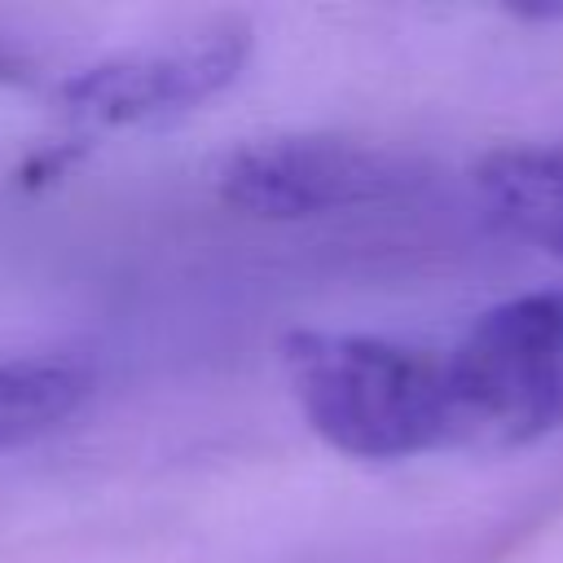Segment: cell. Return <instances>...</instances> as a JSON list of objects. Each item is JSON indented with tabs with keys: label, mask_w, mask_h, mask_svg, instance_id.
<instances>
[{
	"label": "cell",
	"mask_w": 563,
	"mask_h": 563,
	"mask_svg": "<svg viewBox=\"0 0 563 563\" xmlns=\"http://www.w3.org/2000/svg\"><path fill=\"white\" fill-rule=\"evenodd\" d=\"M31 84H35L31 62L0 44V88H31Z\"/></svg>",
	"instance_id": "52a82bcc"
},
{
	"label": "cell",
	"mask_w": 563,
	"mask_h": 563,
	"mask_svg": "<svg viewBox=\"0 0 563 563\" xmlns=\"http://www.w3.org/2000/svg\"><path fill=\"white\" fill-rule=\"evenodd\" d=\"M453 449H523L563 427V286L484 308L444 347Z\"/></svg>",
	"instance_id": "7a4b0ae2"
},
{
	"label": "cell",
	"mask_w": 563,
	"mask_h": 563,
	"mask_svg": "<svg viewBox=\"0 0 563 563\" xmlns=\"http://www.w3.org/2000/svg\"><path fill=\"white\" fill-rule=\"evenodd\" d=\"M475 194L506 233L563 260V145H501L484 154Z\"/></svg>",
	"instance_id": "5b68a950"
},
{
	"label": "cell",
	"mask_w": 563,
	"mask_h": 563,
	"mask_svg": "<svg viewBox=\"0 0 563 563\" xmlns=\"http://www.w3.org/2000/svg\"><path fill=\"white\" fill-rule=\"evenodd\" d=\"M97 369L70 352H26L0 361V453H13L84 409Z\"/></svg>",
	"instance_id": "8992f818"
},
{
	"label": "cell",
	"mask_w": 563,
	"mask_h": 563,
	"mask_svg": "<svg viewBox=\"0 0 563 563\" xmlns=\"http://www.w3.org/2000/svg\"><path fill=\"white\" fill-rule=\"evenodd\" d=\"M308 427L361 462L453 449L444 352L347 330H290L282 343Z\"/></svg>",
	"instance_id": "6da1fadb"
},
{
	"label": "cell",
	"mask_w": 563,
	"mask_h": 563,
	"mask_svg": "<svg viewBox=\"0 0 563 563\" xmlns=\"http://www.w3.org/2000/svg\"><path fill=\"white\" fill-rule=\"evenodd\" d=\"M251 57L242 22H207L163 44L110 53L75 70L57 88V106L88 128H145L167 123L207 97L224 92Z\"/></svg>",
	"instance_id": "277c9868"
},
{
	"label": "cell",
	"mask_w": 563,
	"mask_h": 563,
	"mask_svg": "<svg viewBox=\"0 0 563 563\" xmlns=\"http://www.w3.org/2000/svg\"><path fill=\"white\" fill-rule=\"evenodd\" d=\"M422 180L418 158L400 150L356 136L290 132L238 145L220 167V198L260 220H308L391 202Z\"/></svg>",
	"instance_id": "3957f363"
}]
</instances>
